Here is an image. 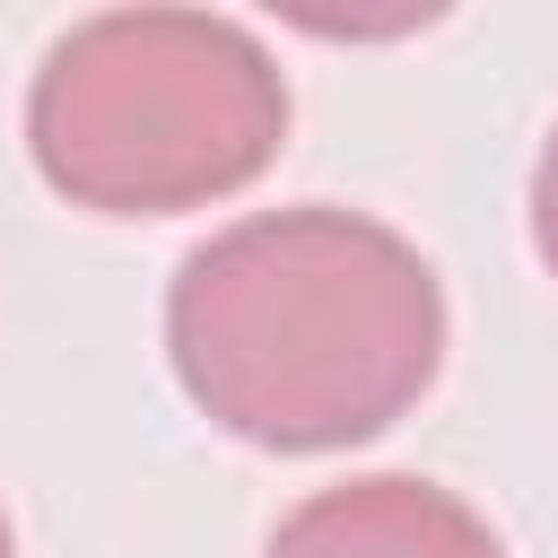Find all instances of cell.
<instances>
[{
	"label": "cell",
	"instance_id": "obj_4",
	"mask_svg": "<svg viewBox=\"0 0 558 558\" xmlns=\"http://www.w3.org/2000/svg\"><path fill=\"white\" fill-rule=\"evenodd\" d=\"M532 253L558 279V131L541 140V166H532Z\"/></svg>",
	"mask_w": 558,
	"mask_h": 558
},
{
	"label": "cell",
	"instance_id": "obj_1",
	"mask_svg": "<svg viewBox=\"0 0 558 558\" xmlns=\"http://www.w3.org/2000/svg\"><path fill=\"white\" fill-rule=\"evenodd\" d=\"M166 357L209 427L262 453H340L418 410L445 366L427 253L331 201L253 209L183 253Z\"/></svg>",
	"mask_w": 558,
	"mask_h": 558
},
{
	"label": "cell",
	"instance_id": "obj_2",
	"mask_svg": "<svg viewBox=\"0 0 558 558\" xmlns=\"http://www.w3.org/2000/svg\"><path fill=\"white\" fill-rule=\"evenodd\" d=\"M288 140V78L270 44L209 9L78 17L35 87V174L96 218H174L244 192Z\"/></svg>",
	"mask_w": 558,
	"mask_h": 558
},
{
	"label": "cell",
	"instance_id": "obj_3",
	"mask_svg": "<svg viewBox=\"0 0 558 558\" xmlns=\"http://www.w3.org/2000/svg\"><path fill=\"white\" fill-rule=\"evenodd\" d=\"M262 558H506L488 514L418 471H366L279 514Z\"/></svg>",
	"mask_w": 558,
	"mask_h": 558
},
{
	"label": "cell",
	"instance_id": "obj_5",
	"mask_svg": "<svg viewBox=\"0 0 558 558\" xmlns=\"http://www.w3.org/2000/svg\"><path fill=\"white\" fill-rule=\"evenodd\" d=\"M0 558H17V541H9V514H0Z\"/></svg>",
	"mask_w": 558,
	"mask_h": 558
}]
</instances>
